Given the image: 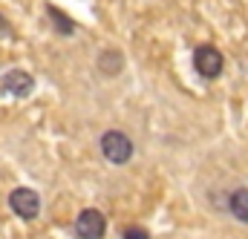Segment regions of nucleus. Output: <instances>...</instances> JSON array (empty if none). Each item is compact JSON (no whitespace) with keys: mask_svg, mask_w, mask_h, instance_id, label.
<instances>
[{"mask_svg":"<svg viewBox=\"0 0 248 239\" xmlns=\"http://www.w3.org/2000/svg\"><path fill=\"white\" fill-rule=\"evenodd\" d=\"M75 234H78V239H101L107 234V219H104V213L95 210V208L81 210L78 219H75Z\"/></svg>","mask_w":248,"mask_h":239,"instance_id":"obj_3","label":"nucleus"},{"mask_svg":"<svg viewBox=\"0 0 248 239\" xmlns=\"http://www.w3.org/2000/svg\"><path fill=\"white\" fill-rule=\"evenodd\" d=\"M122 66H124V55L119 49H107V52L98 55V69H101L104 75H119Z\"/></svg>","mask_w":248,"mask_h":239,"instance_id":"obj_7","label":"nucleus"},{"mask_svg":"<svg viewBox=\"0 0 248 239\" xmlns=\"http://www.w3.org/2000/svg\"><path fill=\"white\" fill-rule=\"evenodd\" d=\"M228 210H231L234 219L248 225V187H240V190H234L228 196Z\"/></svg>","mask_w":248,"mask_h":239,"instance_id":"obj_6","label":"nucleus"},{"mask_svg":"<svg viewBox=\"0 0 248 239\" xmlns=\"http://www.w3.org/2000/svg\"><path fill=\"white\" fill-rule=\"evenodd\" d=\"M101 153L113 164H127L133 159V141L119 130H110V133L101 135Z\"/></svg>","mask_w":248,"mask_h":239,"instance_id":"obj_1","label":"nucleus"},{"mask_svg":"<svg viewBox=\"0 0 248 239\" xmlns=\"http://www.w3.org/2000/svg\"><path fill=\"white\" fill-rule=\"evenodd\" d=\"M9 208H12L20 219L32 222V219H38V213H41V196H38L35 190H29V187H15V190L9 193Z\"/></svg>","mask_w":248,"mask_h":239,"instance_id":"obj_2","label":"nucleus"},{"mask_svg":"<svg viewBox=\"0 0 248 239\" xmlns=\"http://www.w3.org/2000/svg\"><path fill=\"white\" fill-rule=\"evenodd\" d=\"M46 12H49V20H52V26L61 32L63 38H69V35L75 32V23H72V20L63 15L61 9H55V6H46Z\"/></svg>","mask_w":248,"mask_h":239,"instance_id":"obj_8","label":"nucleus"},{"mask_svg":"<svg viewBox=\"0 0 248 239\" xmlns=\"http://www.w3.org/2000/svg\"><path fill=\"white\" fill-rule=\"evenodd\" d=\"M6 38H12V26H9V20L0 15V41H6Z\"/></svg>","mask_w":248,"mask_h":239,"instance_id":"obj_10","label":"nucleus"},{"mask_svg":"<svg viewBox=\"0 0 248 239\" xmlns=\"http://www.w3.org/2000/svg\"><path fill=\"white\" fill-rule=\"evenodd\" d=\"M122 237L124 239H150V234H147L144 228H139V225H127L122 231Z\"/></svg>","mask_w":248,"mask_h":239,"instance_id":"obj_9","label":"nucleus"},{"mask_svg":"<svg viewBox=\"0 0 248 239\" xmlns=\"http://www.w3.org/2000/svg\"><path fill=\"white\" fill-rule=\"evenodd\" d=\"M225 60H222V52L214 49V46H196L193 52V69L202 75V78H217L222 72Z\"/></svg>","mask_w":248,"mask_h":239,"instance_id":"obj_4","label":"nucleus"},{"mask_svg":"<svg viewBox=\"0 0 248 239\" xmlns=\"http://www.w3.org/2000/svg\"><path fill=\"white\" fill-rule=\"evenodd\" d=\"M3 90L12 92L15 98H26L35 90V78L29 72H23V69H12V72L3 75Z\"/></svg>","mask_w":248,"mask_h":239,"instance_id":"obj_5","label":"nucleus"}]
</instances>
